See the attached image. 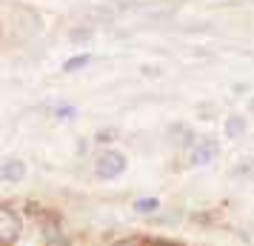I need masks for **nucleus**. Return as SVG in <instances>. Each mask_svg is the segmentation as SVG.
<instances>
[{"label": "nucleus", "mask_w": 254, "mask_h": 246, "mask_svg": "<svg viewBox=\"0 0 254 246\" xmlns=\"http://www.w3.org/2000/svg\"><path fill=\"white\" fill-rule=\"evenodd\" d=\"M126 172V155L115 152V149H109L97 158V164H94V175L100 177V180H112V177H120Z\"/></svg>", "instance_id": "nucleus-1"}, {"label": "nucleus", "mask_w": 254, "mask_h": 246, "mask_svg": "<svg viewBox=\"0 0 254 246\" xmlns=\"http://www.w3.org/2000/svg\"><path fill=\"white\" fill-rule=\"evenodd\" d=\"M20 229H23L20 215L12 212L9 206H3V209H0V246H12L14 238L20 235Z\"/></svg>", "instance_id": "nucleus-2"}, {"label": "nucleus", "mask_w": 254, "mask_h": 246, "mask_svg": "<svg viewBox=\"0 0 254 246\" xmlns=\"http://www.w3.org/2000/svg\"><path fill=\"white\" fill-rule=\"evenodd\" d=\"M214 155H217V141H214V138H203V141L194 143V149H191V155H189V161H191L194 166H203V164H211Z\"/></svg>", "instance_id": "nucleus-3"}, {"label": "nucleus", "mask_w": 254, "mask_h": 246, "mask_svg": "<svg viewBox=\"0 0 254 246\" xmlns=\"http://www.w3.org/2000/svg\"><path fill=\"white\" fill-rule=\"evenodd\" d=\"M0 175H3V180H6V183H17V180L26 175V164H23V161H14V158H9V161H3Z\"/></svg>", "instance_id": "nucleus-4"}, {"label": "nucleus", "mask_w": 254, "mask_h": 246, "mask_svg": "<svg viewBox=\"0 0 254 246\" xmlns=\"http://www.w3.org/2000/svg\"><path fill=\"white\" fill-rule=\"evenodd\" d=\"M89 55H77V58H71V60H66L63 63V72H77V69H83V66H89Z\"/></svg>", "instance_id": "nucleus-5"}, {"label": "nucleus", "mask_w": 254, "mask_h": 246, "mask_svg": "<svg viewBox=\"0 0 254 246\" xmlns=\"http://www.w3.org/2000/svg\"><path fill=\"white\" fill-rule=\"evenodd\" d=\"M157 206H160V203H157V198H143V200H134V209H137V212H143V215H149V212H154Z\"/></svg>", "instance_id": "nucleus-6"}, {"label": "nucleus", "mask_w": 254, "mask_h": 246, "mask_svg": "<svg viewBox=\"0 0 254 246\" xmlns=\"http://www.w3.org/2000/svg\"><path fill=\"white\" fill-rule=\"evenodd\" d=\"M243 126H246L243 117H231L229 123H226V135H229V138H237V135L243 132Z\"/></svg>", "instance_id": "nucleus-7"}, {"label": "nucleus", "mask_w": 254, "mask_h": 246, "mask_svg": "<svg viewBox=\"0 0 254 246\" xmlns=\"http://www.w3.org/2000/svg\"><path fill=\"white\" fill-rule=\"evenodd\" d=\"M58 115L60 117H71V115H74V109H71V106H66V109H60Z\"/></svg>", "instance_id": "nucleus-8"}, {"label": "nucleus", "mask_w": 254, "mask_h": 246, "mask_svg": "<svg viewBox=\"0 0 254 246\" xmlns=\"http://www.w3.org/2000/svg\"><path fill=\"white\" fill-rule=\"evenodd\" d=\"M115 246H140V241H131V238H128V241H120V244H115Z\"/></svg>", "instance_id": "nucleus-9"}]
</instances>
